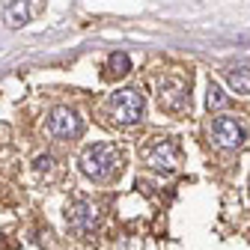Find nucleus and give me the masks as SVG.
<instances>
[{
    "mask_svg": "<svg viewBox=\"0 0 250 250\" xmlns=\"http://www.w3.org/2000/svg\"><path fill=\"white\" fill-rule=\"evenodd\" d=\"M81 173L92 182H110L119 176V152L110 143H92L81 152Z\"/></svg>",
    "mask_w": 250,
    "mask_h": 250,
    "instance_id": "f257e3e1",
    "label": "nucleus"
},
{
    "mask_svg": "<svg viewBox=\"0 0 250 250\" xmlns=\"http://www.w3.org/2000/svg\"><path fill=\"white\" fill-rule=\"evenodd\" d=\"M107 113L116 125H134L146 113V99L140 89H119L107 99Z\"/></svg>",
    "mask_w": 250,
    "mask_h": 250,
    "instance_id": "f03ea898",
    "label": "nucleus"
},
{
    "mask_svg": "<svg viewBox=\"0 0 250 250\" xmlns=\"http://www.w3.org/2000/svg\"><path fill=\"white\" fill-rule=\"evenodd\" d=\"M66 224L75 235H89V232H96L99 227V206L92 203V200H72L66 206Z\"/></svg>",
    "mask_w": 250,
    "mask_h": 250,
    "instance_id": "7ed1b4c3",
    "label": "nucleus"
},
{
    "mask_svg": "<svg viewBox=\"0 0 250 250\" xmlns=\"http://www.w3.org/2000/svg\"><path fill=\"white\" fill-rule=\"evenodd\" d=\"M158 104L170 113H179L191 104V92H188V81L185 78H176V75H167L158 81Z\"/></svg>",
    "mask_w": 250,
    "mask_h": 250,
    "instance_id": "20e7f679",
    "label": "nucleus"
},
{
    "mask_svg": "<svg viewBox=\"0 0 250 250\" xmlns=\"http://www.w3.org/2000/svg\"><path fill=\"white\" fill-rule=\"evenodd\" d=\"M48 131L57 140H78L83 134V119L72 107H54L48 113Z\"/></svg>",
    "mask_w": 250,
    "mask_h": 250,
    "instance_id": "39448f33",
    "label": "nucleus"
},
{
    "mask_svg": "<svg viewBox=\"0 0 250 250\" xmlns=\"http://www.w3.org/2000/svg\"><path fill=\"white\" fill-rule=\"evenodd\" d=\"M143 158L152 170H158V173H173L179 167V143L173 137H164V140H155L146 152H143Z\"/></svg>",
    "mask_w": 250,
    "mask_h": 250,
    "instance_id": "423d86ee",
    "label": "nucleus"
},
{
    "mask_svg": "<svg viewBox=\"0 0 250 250\" xmlns=\"http://www.w3.org/2000/svg\"><path fill=\"white\" fill-rule=\"evenodd\" d=\"M211 140L221 149H238L244 143V125L235 116H217L211 122Z\"/></svg>",
    "mask_w": 250,
    "mask_h": 250,
    "instance_id": "0eeeda50",
    "label": "nucleus"
},
{
    "mask_svg": "<svg viewBox=\"0 0 250 250\" xmlns=\"http://www.w3.org/2000/svg\"><path fill=\"white\" fill-rule=\"evenodd\" d=\"M128 72H131V57L125 54V51H116V54L107 57V72H104V78L116 81V78H125Z\"/></svg>",
    "mask_w": 250,
    "mask_h": 250,
    "instance_id": "6e6552de",
    "label": "nucleus"
},
{
    "mask_svg": "<svg viewBox=\"0 0 250 250\" xmlns=\"http://www.w3.org/2000/svg\"><path fill=\"white\" fill-rule=\"evenodd\" d=\"M30 21V6H27V0H9V6H6V24L9 27H21Z\"/></svg>",
    "mask_w": 250,
    "mask_h": 250,
    "instance_id": "1a4fd4ad",
    "label": "nucleus"
},
{
    "mask_svg": "<svg viewBox=\"0 0 250 250\" xmlns=\"http://www.w3.org/2000/svg\"><path fill=\"white\" fill-rule=\"evenodd\" d=\"M229 86L235 92H241V96H250V69L241 66V69H232L229 72Z\"/></svg>",
    "mask_w": 250,
    "mask_h": 250,
    "instance_id": "9d476101",
    "label": "nucleus"
},
{
    "mask_svg": "<svg viewBox=\"0 0 250 250\" xmlns=\"http://www.w3.org/2000/svg\"><path fill=\"white\" fill-rule=\"evenodd\" d=\"M227 104H229V96L211 81V83H208V110H221V107H227Z\"/></svg>",
    "mask_w": 250,
    "mask_h": 250,
    "instance_id": "9b49d317",
    "label": "nucleus"
},
{
    "mask_svg": "<svg viewBox=\"0 0 250 250\" xmlns=\"http://www.w3.org/2000/svg\"><path fill=\"white\" fill-rule=\"evenodd\" d=\"M33 167H36V173H48V170L54 167V158H51V155H39Z\"/></svg>",
    "mask_w": 250,
    "mask_h": 250,
    "instance_id": "f8f14e48",
    "label": "nucleus"
}]
</instances>
